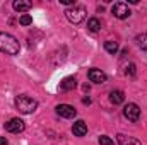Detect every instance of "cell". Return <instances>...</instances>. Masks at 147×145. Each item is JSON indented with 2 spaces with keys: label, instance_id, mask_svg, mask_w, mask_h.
Masks as SVG:
<instances>
[{
  "label": "cell",
  "instance_id": "cell-22",
  "mask_svg": "<svg viewBox=\"0 0 147 145\" xmlns=\"http://www.w3.org/2000/svg\"><path fill=\"white\" fill-rule=\"evenodd\" d=\"M82 103H84V104H91V99H89V97H84Z\"/></svg>",
  "mask_w": 147,
  "mask_h": 145
},
{
  "label": "cell",
  "instance_id": "cell-7",
  "mask_svg": "<svg viewBox=\"0 0 147 145\" xmlns=\"http://www.w3.org/2000/svg\"><path fill=\"white\" fill-rule=\"evenodd\" d=\"M57 114H60L62 118H69V119H72L77 116V109L70 106V104H58L57 106Z\"/></svg>",
  "mask_w": 147,
  "mask_h": 145
},
{
  "label": "cell",
  "instance_id": "cell-10",
  "mask_svg": "<svg viewBox=\"0 0 147 145\" xmlns=\"http://www.w3.org/2000/svg\"><path fill=\"white\" fill-rule=\"evenodd\" d=\"M72 133L75 137H84L86 133H87V125L82 121V119H79V121H75L72 126Z\"/></svg>",
  "mask_w": 147,
  "mask_h": 145
},
{
  "label": "cell",
  "instance_id": "cell-16",
  "mask_svg": "<svg viewBox=\"0 0 147 145\" xmlns=\"http://www.w3.org/2000/svg\"><path fill=\"white\" fill-rule=\"evenodd\" d=\"M105 50L111 53V55H116V51H118V43L116 41H106L105 43Z\"/></svg>",
  "mask_w": 147,
  "mask_h": 145
},
{
  "label": "cell",
  "instance_id": "cell-5",
  "mask_svg": "<svg viewBox=\"0 0 147 145\" xmlns=\"http://www.w3.org/2000/svg\"><path fill=\"white\" fill-rule=\"evenodd\" d=\"M123 116L128 119V121H137L140 118V108L135 104V103H128L125 108H123Z\"/></svg>",
  "mask_w": 147,
  "mask_h": 145
},
{
  "label": "cell",
  "instance_id": "cell-8",
  "mask_svg": "<svg viewBox=\"0 0 147 145\" xmlns=\"http://www.w3.org/2000/svg\"><path fill=\"white\" fill-rule=\"evenodd\" d=\"M87 77H89V80L94 82V84H103V82H106V79H108V75L103 72L101 68H91L89 73H87Z\"/></svg>",
  "mask_w": 147,
  "mask_h": 145
},
{
  "label": "cell",
  "instance_id": "cell-6",
  "mask_svg": "<svg viewBox=\"0 0 147 145\" xmlns=\"http://www.w3.org/2000/svg\"><path fill=\"white\" fill-rule=\"evenodd\" d=\"M3 126H5V130H7L9 133H21V132H24V128H26V125H24V121H22L21 118H12V119H9Z\"/></svg>",
  "mask_w": 147,
  "mask_h": 145
},
{
  "label": "cell",
  "instance_id": "cell-15",
  "mask_svg": "<svg viewBox=\"0 0 147 145\" xmlns=\"http://www.w3.org/2000/svg\"><path fill=\"white\" fill-rule=\"evenodd\" d=\"M135 41H137V44H139V48H140V50L147 51V33L139 34V36L135 38Z\"/></svg>",
  "mask_w": 147,
  "mask_h": 145
},
{
  "label": "cell",
  "instance_id": "cell-14",
  "mask_svg": "<svg viewBox=\"0 0 147 145\" xmlns=\"http://www.w3.org/2000/svg\"><path fill=\"white\" fill-rule=\"evenodd\" d=\"M99 28H101L99 19L92 17V19H89V21H87V29H89L91 33H98V31H99Z\"/></svg>",
  "mask_w": 147,
  "mask_h": 145
},
{
  "label": "cell",
  "instance_id": "cell-13",
  "mask_svg": "<svg viewBox=\"0 0 147 145\" xmlns=\"http://www.w3.org/2000/svg\"><path fill=\"white\" fill-rule=\"evenodd\" d=\"M110 101L116 106V104H121L125 101V94L121 91H111L110 92Z\"/></svg>",
  "mask_w": 147,
  "mask_h": 145
},
{
  "label": "cell",
  "instance_id": "cell-1",
  "mask_svg": "<svg viewBox=\"0 0 147 145\" xmlns=\"http://www.w3.org/2000/svg\"><path fill=\"white\" fill-rule=\"evenodd\" d=\"M19 50H21V44H19V41L12 36V34L0 33V51L2 53L14 56V55L19 53Z\"/></svg>",
  "mask_w": 147,
  "mask_h": 145
},
{
  "label": "cell",
  "instance_id": "cell-9",
  "mask_svg": "<svg viewBox=\"0 0 147 145\" xmlns=\"http://www.w3.org/2000/svg\"><path fill=\"white\" fill-rule=\"evenodd\" d=\"M75 87H77V80H75V77H65V79L60 82V91H62V92L74 91Z\"/></svg>",
  "mask_w": 147,
  "mask_h": 145
},
{
  "label": "cell",
  "instance_id": "cell-18",
  "mask_svg": "<svg viewBox=\"0 0 147 145\" xmlns=\"http://www.w3.org/2000/svg\"><path fill=\"white\" fill-rule=\"evenodd\" d=\"M99 144H101V145H115V142L111 140L110 137H106V135H101V137H99Z\"/></svg>",
  "mask_w": 147,
  "mask_h": 145
},
{
  "label": "cell",
  "instance_id": "cell-19",
  "mask_svg": "<svg viewBox=\"0 0 147 145\" xmlns=\"http://www.w3.org/2000/svg\"><path fill=\"white\" fill-rule=\"evenodd\" d=\"M60 3H63V5H70V7H74V5H75V0H60Z\"/></svg>",
  "mask_w": 147,
  "mask_h": 145
},
{
  "label": "cell",
  "instance_id": "cell-20",
  "mask_svg": "<svg viewBox=\"0 0 147 145\" xmlns=\"http://www.w3.org/2000/svg\"><path fill=\"white\" fill-rule=\"evenodd\" d=\"M127 73L135 75V65H134V63H130V65H128V70H127Z\"/></svg>",
  "mask_w": 147,
  "mask_h": 145
},
{
  "label": "cell",
  "instance_id": "cell-11",
  "mask_svg": "<svg viewBox=\"0 0 147 145\" xmlns=\"http://www.w3.org/2000/svg\"><path fill=\"white\" fill-rule=\"evenodd\" d=\"M116 140H118L120 145H140V140H137L134 137H128V135H123V133H118Z\"/></svg>",
  "mask_w": 147,
  "mask_h": 145
},
{
  "label": "cell",
  "instance_id": "cell-17",
  "mask_svg": "<svg viewBox=\"0 0 147 145\" xmlns=\"http://www.w3.org/2000/svg\"><path fill=\"white\" fill-rule=\"evenodd\" d=\"M19 22H21L22 26H29V24H33V17H31L29 14H22L21 19H19Z\"/></svg>",
  "mask_w": 147,
  "mask_h": 145
},
{
  "label": "cell",
  "instance_id": "cell-3",
  "mask_svg": "<svg viewBox=\"0 0 147 145\" xmlns=\"http://www.w3.org/2000/svg\"><path fill=\"white\" fill-rule=\"evenodd\" d=\"M86 9L84 7H79V5H74V7H69L65 10V17L72 22V24H80L84 19H86Z\"/></svg>",
  "mask_w": 147,
  "mask_h": 145
},
{
  "label": "cell",
  "instance_id": "cell-4",
  "mask_svg": "<svg viewBox=\"0 0 147 145\" xmlns=\"http://www.w3.org/2000/svg\"><path fill=\"white\" fill-rule=\"evenodd\" d=\"M111 14L116 17V19H127V17H130V9H128V5L127 3H123V2H116V3H113V7H111Z\"/></svg>",
  "mask_w": 147,
  "mask_h": 145
},
{
  "label": "cell",
  "instance_id": "cell-2",
  "mask_svg": "<svg viewBox=\"0 0 147 145\" xmlns=\"http://www.w3.org/2000/svg\"><path fill=\"white\" fill-rule=\"evenodd\" d=\"M16 108L19 109V113H22V114H31V113L36 111L38 101L33 99V97H29V96L21 94V96L16 97Z\"/></svg>",
  "mask_w": 147,
  "mask_h": 145
},
{
  "label": "cell",
  "instance_id": "cell-21",
  "mask_svg": "<svg viewBox=\"0 0 147 145\" xmlns=\"http://www.w3.org/2000/svg\"><path fill=\"white\" fill-rule=\"evenodd\" d=\"M0 145H9V142H7L5 137H0Z\"/></svg>",
  "mask_w": 147,
  "mask_h": 145
},
{
  "label": "cell",
  "instance_id": "cell-12",
  "mask_svg": "<svg viewBox=\"0 0 147 145\" xmlns=\"http://www.w3.org/2000/svg\"><path fill=\"white\" fill-rule=\"evenodd\" d=\"M12 7H14V10H17V12H28V10L33 7V3H31V2H24V0H16V2L12 3Z\"/></svg>",
  "mask_w": 147,
  "mask_h": 145
}]
</instances>
